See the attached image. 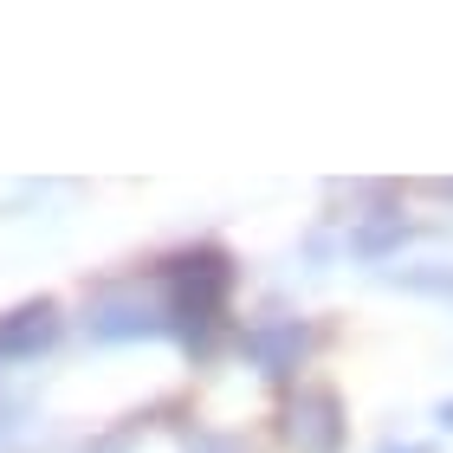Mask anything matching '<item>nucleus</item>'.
I'll return each mask as SVG.
<instances>
[{
  "label": "nucleus",
  "mask_w": 453,
  "mask_h": 453,
  "mask_svg": "<svg viewBox=\"0 0 453 453\" xmlns=\"http://www.w3.org/2000/svg\"><path fill=\"white\" fill-rule=\"evenodd\" d=\"M52 331H58L52 304H27V311H13V324H0V349H13V357H27V349L52 343Z\"/></svg>",
  "instance_id": "1"
}]
</instances>
